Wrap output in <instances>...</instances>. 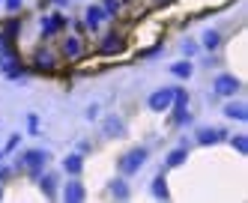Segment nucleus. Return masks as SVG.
Masks as SVG:
<instances>
[{
	"label": "nucleus",
	"instance_id": "6e6552de",
	"mask_svg": "<svg viewBox=\"0 0 248 203\" xmlns=\"http://www.w3.org/2000/svg\"><path fill=\"white\" fill-rule=\"evenodd\" d=\"M87 197V191H84V186L78 179H72V182H66V188H63V200H69V203H81Z\"/></svg>",
	"mask_w": 248,
	"mask_h": 203
},
{
	"label": "nucleus",
	"instance_id": "1a4fd4ad",
	"mask_svg": "<svg viewBox=\"0 0 248 203\" xmlns=\"http://www.w3.org/2000/svg\"><path fill=\"white\" fill-rule=\"evenodd\" d=\"M102 132L108 135V138H123V135H126V125H123V120H120V117H105Z\"/></svg>",
	"mask_w": 248,
	"mask_h": 203
},
{
	"label": "nucleus",
	"instance_id": "0eeeda50",
	"mask_svg": "<svg viewBox=\"0 0 248 203\" xmlns=\"http://www.w3.org/2000/svg\"><path fill=\"white\" fill-rule=\"evenodd\" d=\"M224 117H227V120L245 123V120H248V105H245V102H227V105H224Z\"/></svg>",
	"mask_w": 248,
	"mask_h": 203
},
{
	"label": "nucleus",
	"instance_id": "9d476101",
	"mask_svg": "<svg viewBox=\"0 0 248 203\" xmlns=\"http://www.w3.org/2000/svg\"><path fill=\"white\" fill-rule=\"evenodd\" d=\"M108 191H111V197H117V200H129V182L126 179H111L108 182Z\"/></svg>",
	"mask_w": 248,
	"mask_h": 203
},
{
	"label": "nucleus",
	"instance_id": "393cba45",
	"mask_svg": "<svg viewBox=\"0 0 248 203\" xmlns=\"http://www.w3.org/2000/svg\"><path fill=\"white\" fill-rule=\"evenodd\" d=\"M0 197H3V188H0Z\"/></svg>",
	"mask_w": 248,
	"mask_h": 203
},
{
	"label": "nucleus",
	"instance_id": "4468645a",
	"mask_svg": "<svg viewBox=\"0 0 248 203\" xmlns=\"http://www.w3.org/2000/svg\"><path fill=\"white\" fill-rule=\"evenodd\" d=\"M201 45H203L206 51H216V48L221 45V33H218V30H206L203 39H201Z\"/></svg>",
	"mask_w": 248,
	"mask_h": 203
},
{
	"label": "nucleus",
	"instance_id": "f257e3e1",
	"mask_svg": "<svg viewBox=\"0 0 248 203\" xmlns=\"http://www.w3.org/2000/svg\"><path fill=\"white\" fill-rule=\"evenodd\" d=\"M147 158H150V150H147V146H135V150H129L126 156L120 158V173H123V176L138 173L140 168H144Z\"/></svg>",
	"mask_w": 248,
	"mask_h": 203
},
{
	"label": "nucleus",
	"instance_id": "412c9836",
	"mask_svg": "<svg viewBox=\"0 0 248 203\" xmlns=\"http://www.w3.org/2000/svg\"><path fill=\"white\" fill-rule=\"evenodd\" d=\"M36 63H39L42 69H51V66H54V57H51L48 51H42V54H36Z\"/></svg>",
	"mask_w": 248,
	"mask_h": 203
},
{
	"label": "nucleus",
	"instance_id": "7ed1b4c3",
	"mask_svg": "<svg viewBox=\"0 0 248 203\" xmlns=\"http://www.w3.org/2000/svg\"><path fill=\"white\" fill-rule=\"evenodd\" d=\"M150 110H168L173 105V87H162V90H155V93L147 99Z\"/></svg>",
	"mask_w": 248,
	"mask_h": 203
},
{
	"label": "nucleus",
	"instance_id": "ddd939ff",
	"mask_svg": "<svg viewBox=\"0 0 248 203\" xmlns=\"http://www.w3.org/2000/svg\"><path fill=\"white\" fill-rule=\"evenodd\" d=\"M39 188H42L45 197H54V194H57V176H54V173L39 176Z\"/></svg>",
	"mask_w": 248,
	"mask_h": 203
},
{
	"label": "nucleus",
	"instance_id": "6ab92c4d",
	"mask_svg": "<svg viewBox=\"0 0 248 203\" xmlns=\"http://www.w3.org/2000/svg\"><path fill=\"white\" fill-rule=\"evenodd\" d=\"M227 138H230V143H233L236 153H242V156L248 153V138H245V135H227Z\"/></svg>",
	"mask_w": 248,
	"mask_h": 203
},
{
	"label": "nucleus",
	"instance_id": "9b49d317",
	"mask_svg": "<svg viewBox=\"0 0 248 203\" xmlns=\"http://www.w3.org/2000/svg\"><path fill=\"white\" fill-rule=\"evenodd\" d=\"M105 18H108V12H105V6H90V9H87V27H99L102 21H105Z\"/></svg>",
	"mask_w": 248,
	"mask_h": 203
},
{
	"label": "nucleus",
	"instance_id": "a211bd4d",
	"mask_svg": "<svg viewBox=\"0 0 248 203\" xmlns=\"http://www.w3.org/2000/svg\"><path fill=\"white\" fill-rule=\"evenodd\" d=\"M170 72H173L176 78H188L194 69H191V63H188V60H180V63H173V66H170Z\"/></svg>",
	"mask_w": 248,
	"mask_h": 203
},
{
	"label": "nucleus",
	"instance_id": "4be33fe9",
	"mask_svg": "<svg viewBox=\"0 0 248 203\" xmlns=\"http://www.w3.org/2000/svg\"><path fill=\"white\" fill-rule=\"evenodd\" d=\"M198 51H201V45H198V42H191V39H186V42H183V54H188V57H191V54H198Z\"/></svg>",
	"mask_w": 248,
	"mask_h": 203
},
{
	"label": "nucleus",
	"instance_id": "f8f14e48",
	"mask_svg": "<svg viewBox=\"0 0 248 203\" xmlns=\"http://www.w3.org/2000/svg\"><path fill=\"white\" fill-rule=\"evenodd\" d=\"M81 168H84V158H81L78 153H72V156H66V158H63V171H66V173L78 176V173H81Z\"/></svg>",
	"mask_w": 248,
	"mask_h": 203
},
{
	"label": "nucleus",
	"instance_id": "20e7f679",
	"mask_svg": "<svg viewBox=\"0 0 248 203\" xmlns=\"http://www.w3.org/2000/svg\"><path fill=\"white\" fill-rule=\"evenodd\" d=\"M212 90H216L218 96H236L239 90H242V84H239V78H233V75H218L216 84H212Z\"/></svg>",
	"mask_w": 248,
	"mask_h": 203
},
{
	"label": "nucleus",
	"instance_id": "dca6fc26",
	"mask_svg": "<svg viewBox=\"0 0 248 203\" xmlns=\"http://www.w3.org/2000/svg\"><path fill=\"white\" fill-rule=\"evenodd\" d=\"M63 51H66V57H78V54L84 51V45H81L78 36H69V39L63 42Z\"/></svg>",
	"mask_w": 248,
	"mask_h": 203
},
{
	"label": "nucleus",
	"instance_id": "f03ea898",
	"mask_svg": "<svg viewBox=\"0 0 248 203\" xmlns=\"http://www.w3.org/2000/svg\"><path fill=\"white\" fill-rule=\"evenodd\" d=\"M48 158V153L45 150H27V153H21V164L30 171V176H39V171H42V161Z\"/></svg>",
	"mask_w": 248,
	"mask_h": 203
},
{
	"label": "nucleus",
	"instance_id": "2eb2a0df",
	"mask_svg": "<svg viewBox=\"0 0 248 203\" xmlns=\"http://www.w3.org/2000/svg\"><path fill=\"white\" fill-rule=\"evenodd\" d=\"M150 191L158 197V200H168L170 197V191H168V182H165V176H155L153 179V186H150Z\"/></svg>",
	"mask_w": 248,
	"mask_h": 203
},
{
	"label": "nucleus",
	"instance_id": "aec40b11",
	"mask_svg": "<svg viewBox=\"0 0 248 203\" xmlns=\"http://www.w3.org/2000/svg\"><path fill=\"white\" fill-rule=\"evenodd\" d=\"M120 48H123V45H120V36H114V33H111L108 39L102 42V51H105V54H111V51H120Z\"/></svg>",
	"mask_w": 248,
	"mask_h": 203
},
{
	"label": "nucleus",
	"instance_id": "f3484780",
	"mask_svg": "<svg viewBox=\"0 0 248 203\" xmlns=\"http://www.w3.org/2000/svg\"><path fill=\"white\" fill-rule=\"evenodd\" d=\"M186 156H188L186 146H180V150H170V153H168V168H180V164L186 161Z\"/></svg>",
	"mask_w": 248,
	"mask_h": 203
},
{
	"label": "nucleus",
	"instance_id": "b1692460",
	"mask_svg": "<svg viewBox=\"0 0 248 203\" xmlns=\"http://www.w3.org/2000/svg\"><path fill=\"white\" fill-rule=\"evenodd\" d=\"M15 146H18V135H12V138H9V143H6V153H9V150H15Z\"/></svg>",
	"mask_w": 248,
	"mask_h": 203
},
{
	"label": "nucleus",
	"instance_id": "39448f33",
	"mask_svg": "<svg viewBox=\"0 0 248 203\" xmlns=\"http://www.w3.org/2000/svg\"><path fill=\"white\" fill-rule=\"evenodd\" d=\"M194 141H198L201 146H209V143L227 141V132H224V128H212V125H203V128H198V135H194Z\"/></svg>",
	"mask_w": 248,
	"mask_h": 203
},
{
	"label": "nucleus",
	"instance_id": "5701e85b",
	"mask_svg": "<svg viewBox=\"0 0 248 203\" xmlns=\"http://www.w3.org/2000/svg\"><path fill=\"white\" fill-rule=\"evenodd\" d=\"M18 6H21V0H6V9H9V12H15Z\"/></svg>",
	"mask_w": 248,
	"mask_h": 203
},
{
	"label": "nucleus",
	"instance_id": "423d86ee",
	"mask_svg": "<svg viewBox=\"0 0 248 203\" xmlns=\"http://www.w3.org/2000/svg\"><path fill=\"white\" fill-rule=\"evenodd\" d=\"M18 57H15L12 51H0V72H3L6 78H18L21 75V69H18Z\"/></svg>",
	"mask_w": 248,
	"mask_h": 203
}]
</instances>
